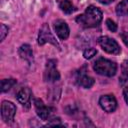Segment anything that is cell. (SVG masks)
I'll return each instance as SVG.
<instances>
[{
  "label": "cell",
  "mask_w": 128,
  "mask_h": 128,
  "mask_svg": "<svg viewBox=\"0 0 128 128\" xmlns=\"http://www.w3.org/2000/svg\"><path fill=\"white\" fill-rule=\"evenodd\" d=\"M99 105L102 108V110H104L105 112L112 113L117 108V100L114 97V95L111 94L103 95L99 99Z\"/></svg>",
  "instance_id": "cell-8"
},
{
  "label": "cell",
  "mask_w": 128,
  "mask_h": 128,
  "mask_svg": "<svg viewBox=\"0 0 128 128\" xmlns=\"http://www.w3.org/2000/svg\"><path fill=\"white\" fill-rule=\"evenodd\" d=\"M99 46L108 54H113V55H118L121 52V48L117 41L109 36H101L97 40Z\"/></svg>",
  "instance_id": "cell-4"
},
{
  "label": "cell",
  "mask_w": 128,
  "mask_h": 128,
  "mask_svg": "<svg viewBox=\"0 0 128 128\" xmlns=\"http://www.w3.org/2000/svg\"><path fill=\"white\" fill-rule=\"evenodd\" d=\"M16 113V106L10 101H2L1 104V118L5 123H12Z\"/></svg>",
  "instance_id": "cell-6"
},
{
  "label": "cell",
  "mask_w": 128,
  "mask_h": 128,
  "mask_svg": "<svg viewBox=\"0 0 128 128\" xmlns=\"http://www.w3.org/2000/svg\"><path fill=\"white\" fill-rule=\"evenodd\" d=\"M0 35H1V41H3L4 39H5V37H6V35L8 34V31H9V29H8V27L5 25V24H1L0 25Z\"/></svg>",
  "instance_id": "cell-19"
},
{
  "label": "cell",
  "mask_w": 128,
  "mask_h": 128,
  "mask_svg": "<svg viewBox=\"0 0 128 128\" xmlns=\"http://www.w3.org/2000/svg\"><path fill=\"white\" fill-rule=\"evenodd\" d=\"M16 98L20 104H22L23 107L26 109H29L31 106V90L29 88H21L17 94Z\"/></svg>",
  "instance_id": "cell-10"
},
{
  "label": "cell",
  "mask_w": 128,
  "mask_h": 128,
  "mask_svg": "<svg viewBox=\"0 0 128 128\" xmlns=\"http://www.w3.org/2000/svg\"><path fill=\"white\" fill-rule=\"evenodd\" d=\"M119 82L121 85H124L128 82V63L127 61L122 65V74L119 77Z\"/></svg>",
  "instance_id": "cell-16"
},
{
  "label": "cell",
  "mask_w": 128,
  "mask_h": 128,
  "mask_svg": "<svg viewBox=\"0 0 128 128\" xmlns=\"http://www.w3.org/2000/svg\"><path fill=\"white\" fill-rule=\"evenodd\" d=\"M123 96H124L125 102L128 104V86H126V87L123 89Z\"/></svg>",
  "instance_id": "cell-22"
},
{
  "label": "cell",
  "mask_w": 128,
  "mask_h": 128,
  "mask_svg": "<svg viewBox=\"0 0 128 128\" xmlns=\"http://www.w3.org/2000/svg\"><path fill=\"white\" fill-rule=\"evenodd\" d=\"M102 17V11L96 6L90 5L86 8L84 13L78 15L75 20L80 26L84 28H94L101 23Z\"/></svg>",
  "instance_id": "cell-1"
},
{
  "label": "cell",
  "mask_w": 128,
  "mask_h": 128,
  "mask_svg": "<svg viewBox=\"0 0 128 128\" xmlns=\"http://www.w3.org/2000/svg\"><path fill=\"white\" fill-rule=\"evenodd\" d=\"M38 45L43 46L46 43H50L53 46H55L56 48H58L60 50V45L58 43V41L56 40V38L54 37V35L52 34V32L50 31V28L48 26V24L44 23L42 25V27L39 30V34H38V39H37Z\"/></svg>",
  "instance_id": "cell-3"
},
{
  "label": "cell",
  "mask_w": 128,
  "mask_h": 128,
  "mask_svg": "<svg viewBox=\"0 0 128 128\" xmlns=\"http://www.w3.org/2000/svg\"><path fill=\"white\" fill-rule=\"evenodd\" d=\"M76 84L85 89H89L93 86L94 79L86 74L85 69H84V71H82V69H80V72H78L77 76H76Z\"/></svg>",
  "instance_id": "cell-11"
},
{
  "label": "cell",
  "mask_w": 128,
  "mask_h": 128,
  "mask_svg": "<svg viewBox=\"0 0 128 128\" xmlns=\"http://www.w3.org/2000/svg\"><path fill=\"white\" fill-rule=\"evenodd\" d=\"M59 7L65 14H72L76 10V8L70 0H61L59 3Z\"/></svg>",
  "instance_id": "cell-13"
},
{
  "label": "cell",
  "mask_w": 128,
  "mask_h": 128,
  "mask_svg": "<svg viewBox=\"0 0 128 128\" xmlns=\"http://www.w3.org/2000/svg\"><path fill=\"white\" fill-rule=\"evenodd\" d=\"M18 54L21 59L27 61L29 64L33 62V51L29 44H23L18 49Z\"/></svg>",
  "instance_id": "cell-12"
},
{
  "label": "cell",
  "mask_w": 128,
  "mask_h": 128,
  "mask_svg": "<svg viewBox=\"0 0 128 128\" xmlns=\"http://www.w3.org/2000/svg\"><path fill=\"white\" fill-rule=\"evenodd\" d=\"M34 106H35V110H36V113L38 115V117L43 120V121H46V120H49L54 109L50 106H46L43 101L41 99H38V98H35L34 99Z\"/></svg>",
  "instance_id": "cell-7"
},
{
  "label": "cell",
  "mask_w": 128,
  "mask_h": 128,
  "mask_svg": "<svg viewBox=\"0 0 128 128\" xmlns=\"http://www.w3.org/2000/svg\"><path fill=\"white\" fill-rule=\"evenodd\" d=\"M121 38H122V41L124 42V44L128 47V32L121 33Z\"/></svg>",
  "instance_id": "cell-21"
},
{
  "label": "cell",
  "mask_w": 128,
  "mask_h": 128,
  "mask_svg": "<svg viewBox=\"0 0 128 128\" xmlns=\"http://www.w3.org/2000/svg\"><path fill=\"white\" fill-rule=\"evenodd\" d=\"M96 54H97V50H96L95 48H92V47L87 48V49H85V50L83 51V56H84L85 59H91V58L94 57Z\"/></svg>",
  "instance_id": "cell-17"
},
{
  "label": "cell",
  "mask_w": 128,
  "mask_h": 128,
  "mask_svg": "<svg viewBox=\"0 0 128 128\" xmlns=\"http://www.w3.org/2000/svg\"><path fill=\"white\" fill-rule=\"evenodd\" d=\"M99 3H101V4H104V5H106V4H110V3H112L113 1H115V0H97Z\"/></svg>",
  "instance_id": "cell-23"
},
{
  "label": "cell",
  "mask_w": 128,
  "mask_h": 128,
  "mask_svg": "<svg viewBox=\"0 0 128 128\" xmlns=\"http://www.w3.org/2000/svg\"><path fill=\"white\" fill-rule=\"evenodd\" d=\"M116 14L121 17L128 16V0H122L116 6Z\"/></svg>",
  "instance_id": "cell-14"
},
{
  "label": "cell",
  "mask_w": 128,
  "mask_h": 128,
  "mask_svg": "<svg viewBox=\"0 0 128 128\" xmlns=\"http://www.w3.org/2000/svg\"><path fill=\"white\" fill-rule=\"evenodd\" d=\"M93 69L99 75L112 77L117 72V65L115 62L111 60H108L105 58H99L94 62Z\"/></svg>",
  "instance_id": "cell-2"
},
{
  "label": "cell",
  "mask_w": 128,
  "mask_h": 128,
  "mask_svg": "<svg viewBox=\"0 0 128 128\" xmlns=\"http://www.w3.org/2000/svg\"><path fill=\"white\" fill-rule=\"evenodd\" d=\"M16 80L13 79V78H10V79H3L1 81V91L2 92H7L9 91L15 84H16Z\"/></svg>",
  "instance_id": "cell-15"
},
{
  "label": "cell",
  "mask_w": 128,
  "mask_h": 128,
  "mask_svg": "<svg viewBox=\"0 0 128 128\" xmlns=\"http://www.w3.org/2000/svg\"><path fill=\"white\" fill-rule=\"evenodd\" d=\"M106 26L111 32H116L117 31V24L111 19H107L106 20Z\"/></svg>",
  "instance_id": "cell-18"
},
{
  "label": "cell",
  "mask_w": 128,
  "mask_h": 128,
  "mask_svg": "<svg viewBox=\"0 0 128 128\" xmlns=\"http://www.w3.org/2000/svg\"><path fill=\"white\" fill-rule=\"evenodd\" d=\"M62 126L63 124H62V122H61V120H60V118H53V119H51L48 123H47V126Z\"/></svg>",
  "instance_id": "cell-20"
},
{
  "label": "cell",
  "mask_w": 128,
  "mask_h": 128,
  "mask_svg": "<svg viewBox=\"0 0 128 128\" xmlns=\"http://www.w3.org/2000/svg\"><path fill=\"white\" fill-rule=\"evenodd\" d=\"M54 29L55 32L57 34V36L59 37V39L61 40H66L69 37V27L67 25V23L62 20V19H58L54 22Z\"/></svg>",
  "instance_id": "cell-9"
},
{
  "label": "cell",
  "mask_w": 128,
  "mask_h": 128,
  "mask_svg": "<svg viewBox=\"0 0 128 128\" xmlns=\"http://www.w3.org/2000/svg\"><path fill=\"white\" fill-rule=\"evenodd\" d=\"M60 79V73L57 70V61L55 59H50L46 63V68L44 71V80L46 82H56Z\"/></svg>",
  "instance_id": "cell-5"
},
{
  "label": "cell",
  "mask_w": 128,
  "mask_h": 128,
  "mask_svg": "<svg viewBox=\"0 0 128 128\" xmlns=\"http://www.w3.org/2000/svg\"><path fill=\"white\" fill-rule=\"evenodd\" d=\"M127 63H128V60H127Z\"/></svg>",
  "instance_id": "cell-24"
}]
</instances>
